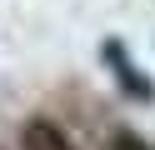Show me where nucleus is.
I'll use <instances>...</instances> for the list:
<instances>
[{
	"label": "nucleus",
	"mask_w": 155,
	"mask_h": 150,
	"mask_svg": "<svg viewBox=\"0 0 155 150\" xmlns=\"http://www.w3.org/2000/svg\"><path fill=\"white\" fill-rule=\"evenodd\" d=\"M20 150H75V145L50 125V120H30L25 135H20Z\"/></svg>",
	"instance_id": "1"
},
{
	"label": "nucleus",
	"mask_w": 155,
	"mask_h": 150,
	"mask_svg": "<svg viewBox=\"0 0 155 150\" xmlns=\"http://www.w3.org/2000/svg\"><path fill=\"white\" fill-rule=\"evenodd\" d=\"M110 150H150V145H145L140 135H115V145H110Z\"/></svg>",
	"instance_id": "2"
}]
</instances>
